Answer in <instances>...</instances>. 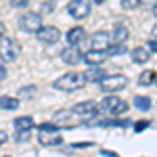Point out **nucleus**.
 <instances>
[{"label": "nucleus", "mask_w": 157, "mask_h": 157, "mask_svg": "<svg viewBox=\"0 0 157 157\" xmlns=\"http://www.w3.org/2000/svg\"><path fill=\"white\" fill-rule=\"evenodd\" d=\"M19 52H21V48L13 38H4V36L0 38V61L11 63L19 57Z\"/></svg>", "instance_id": "nucleus-6"}, {"label": "nucleus", "mask_w": 157, "mask_h": 157, "mask_svg": "<svg viewBox=\"0 0 157 157\" xmlns=\"http://www.w3.org/2000/svg\"><path fill=\"white\" fill-rule=\"evenodd\" d=\"M134 107L138 111H149L151 109V98L149 97H136L134 98Z\"/></svg>", "instance_id": "nucleus-20"}, {"label": "nucleus", "mask_w": 157, "mask_h": 157, "mask_svg": "<svg viewBox=\"0 0 157 157\" xmlns=\"http://www.w3.org/2000/svg\"><path fill=\"white\" fill-rule=\"evenodd\" d=\"M90 46L97 50H107L111 46V36L107 32H97V34L90 36Z\"/></svg>", "instance_id": "nucleus-11"}, {"label": "nucleus", "mask_w": 157, "mask_h": 157, "mask_svg": "<svg viewBox=\"0 0 157 157\" xmlns=\"http://www.w3.org/2000/svg\"><path fill=\"white\" fill-rule=\"evenodd\" d=\"M147 48L151 50V52H157V38H151V40L147 42Z\"/></svg>", "instance_id": "nucleus-28"}, {"label": "nucleus", "mask_w": 157, "mask_h": 157, "mask_svg": "<svg viewBox=\"0 0 157 157\" xmlns=\"http://www.w3.org/2000/svg\"><path fill=\"white\" fill-rule=\"evenodd\" d=\"M13 126H15V130H32V128H36V124H34V117H29V115L17 117V120L13 121Z\"/></svg>", "instance_id": "nucleus-17"}, {"label": "nucleus", "mask_w": 157, "mask_h": 157, "mask_svg": "<svg viewBox=\"0 0 157 157\" xmlns=\"http://www.w3.org/2000/svg\"><path fill=\"white\" fill-rule=\"evenodd\" d=\"M151 34H153V38H157V25L153 27V32H151Z\"/></svg>", "instance_id": "nucleus-34"}, {"label": "nucleus", "mask_w": 157, "mask_h": 157, "mask_svg": "<svg viewBox=\"0 0 157 157\" xmlns=\"http://www.w3.org/2000/svg\"><path fill=\"white\" fill-rule=\"evenodd\" d=\"M124 52H128V46L126 44H117V42H113L107 48V55H111V57H117V55H124Z\"/></svg>", "instance_id": "nucleus-21"}, {"label": "nucleus", "mask_w": 157, "mask_h": 157, "mask_svg": "<svg viewBox=\"0 0 157 157\" xmlns=\"http://www.w3.org/2000/svg\"><path fill=\"white\" fill-rule=\"evenodd\" d=\"M128 36H130L128 27H126V25H121V23H117L115 27H113V36H111V40H113V42H117V44H124V42L128 40Z\"/></svg>", "instance_id": "nucleus-16"}, {"label": "nucleus", "mask_w": 157, "mask_h": 157, "mask_svg": "<svg viewBox=\"0 0 157 157\" xmlns=\"http://www.w3.org/2000/svg\"><path fill=\"white\" fill-rule=\"evenodd\" d=\"M155 82H157V73L153 69H147V71H143L138 75V86H151Z\"/></svg>", "instance_id": "nucleus-18"}, {"label": "nucleus", "mask_w": 157, "mask_h": 157, "mask_svg": "<svg viewBox=\"0 0 157 157\" xmlns=\"http://www.w3.org/2000/svg\"><path fill=\"white\" fill-rule=\"evenodd\" d=\"M36 90H38L36 86H29V88H21L19 94H21V97H32V92H36Z\"/></svg>", "instance_id": "nucleus-26"}, {"label": "nucleus", "mask_w": 157, "mask_h": 157, "mask_svg": "<svg viewBox=\"0 0 157 157\" xmlns=\"http://www.w3.org/2000/svg\"><path fill=\"white\" fill-rule=\"evenodd\" d=\"M103 155H107V157H117V153H111V151H103Z\"/></svg>", "instance_id": "nucleus-33"}, {"label": "nucleus", "mask_w": 157, "mask_h": 157, "mask_svg": "<svg viewBox=\"0 0 157 157\" xmlns=\"http://www.w3.org/2000/svg\"><path fill=\"white\" fill-rule=\"evenodd\" d=\"M98 109H101L103 113L111 115V117H117V115H124V113L128 111V103H126L124 98L113 97V94H111V97H105L103 101H101Z\"/></svg>", "instance_id": "nucleus-3"}, {"label": "nucleus", "mask_w": 157, "mask_h": 157, "mask_svg": "<svg viewBox=\"0 0 157 157\" xmlns=\"http://www.w3.org/2000/svg\"><path fill=\"white\" fill-rule=\"evenodd\" d=\"M17 140H19V143L29 140V130H17Z\"/></svg>", "instance_id": "nucleus-25"}, {"label": "nucleus", "mask_w": 157, "mask_h": 157, "mask_svg": "<svg viewBox=\"0 0 157 157\" xmlns=\"http://www.w3.org/2000/svg\"><path fill=\"white\" fill-rule=\"evenodd\" d=\"M9 2H11V6H15V9H23V6H27L29 0H9Z\"/></svg>", "instance_id": "nucleus-27"}, {"label": "nucleus", "mask_w": 157, "mask_h": 157, "mask_svg": "<svg viewBox=\"0 0 157 157\" xmlns=\"http://www.w3.org/2000/svg\"><path fill=\"white\" fill-rule=\"evenodd\" d=\"M143 4V0H121V6L126 9V11H134V9H138Z\"/></svg>", "instance_id": "nucleus-22"}, {"label": "nucleus", "mask_w": 157, "mask_h": 157, "mask_svg": "<svg viewBox=\"0 0 157 157\" xmlns=\"http://www.w3.org/2000/svg\"><path fill=\"white\" fill-rule=\"evenodd\" d=\"M88 84L84 78V73L80 71H69V73H63L61 78H57L52 82V88L55 90H61V92H75L80 88H84Z\"/></svg>", "instance_id": "nucleus-1"}, {"label": "nucleus", "mask_w": 157, "mask_h": 157, "mask_svg": "<svg viewBox=\"0 0 157 157\" xmlns=\"http://www.w3.org/2000/svg\"><path fill=\"white\" fill-rule=\"evenodd\" d=\"M107 0H94V4H105Z\"/></svg>", "instance_id": "nucleus-35"}, {"label": "nucleus", "mask_w": 157, "mask_h": 157, "mask_svg": "<svg viewBox=\"0 0 157 157\" xmlns=\"http://www.w3.org/2000/svg\"><path fill=\"white\" fill-rule=\"evenodd\" d=\"M61 61L67 63V65H78V63H84V52L80 50V46H65L61 50Z\"/></svg>", "instance_id": "nucleus-10"}, {"label": "nucleus", "mask_w": 157, "mask_h": 157, "mask_svg": "<svg viewBox=\"0 0 157 157\" xmlns=\"http://www.w3.org/2000/svg\"><path fill=\"white\" fill-rule=\"evenodd\" d=\"M40 27H42V15L40 13L27 11L19 17V29L25 32V34H36Z\"/></svg>", "instance_id": "nucleus-5"}, {"label": "nucleus", "mask_w": 157, "mask_h": 157, "mask_svg": "<svg viewBox=\"0 0 157 157\" xmlns=\"http://www.w3.org/2000/svg\"><path fill=\"white\" fill-rule=\"evenodd\" d=\"M98 86H101V90H103V92L113 94V92H120V90H124V88L128 86V78H126V75H121V73L105 75V78L98 82Z\"/></svg>", "instance_id": "nucleus-4"}, {"label": "nucleus", "mask_w": 157, "mask_h": 157, "mask_svg": "<svg viewBox=\"0 0 157 157\" xmlns=\"http://www.w3.org/2000/svg\"><path fill=\"white\" fill-rule=\"evenodd\" d=\"M17 107H19V98H15V97H0V109L15 111Z\"/></svg>", "instance_id": "nucleus-19"}, {"label": "nucleus", "mask_w": 157, "mask_h": 157, "mask_svg": "<svg viewBox=\"0 0 157 157\" xmlns=\"http://www.w3.org/2000/svg\"><path fill=\"white\" fill-rule=\"evenodd\" d=\"M38 140H40V145L44 147H59L63 145V136H61V130L59 126H55V124H40L38 126Z\"/></svg>", "instance_id": "nucleus-2"}, {"label": "nucleus", "mask_w": 157, "mask_h": 157, "mask_svg": "<svg viewBox=\"0 0 157 157\" xmlns=\"http://www.w3.org/2000/svg\"><path fill=\"white\" fill-rule=\"evenodd\" d=\"M132 63H136V65H145L147 61L151 59V50L147 48V46H138V48L132 50Z\"/></svg>", "instance_id": "nucleus-15"}, {"label": "nucleus", "mask_w": 157, "mask_h": 157, "mask_svg": "<svg viewBox=\"0 0 157 157\" xmlns=\"http://www.w3.org/2000/svg\"><path fill=\"white\" fill-rule=\"evenodd\" d=\"M84 38H86V29H84V27H71V29L67 32V44L80 46Z\"/></svg>", "instance_id": "nucleus-14"}, {"label": "nucleus", "mask_w": 157, "mask_h": 157, "mask_svg": "<svg viewBox=\"0 0 157 157\" xmlns=\"http://www.w3.org/2000/svg\"><path fill=\"white\" fill-rule=\"evenodd\" d=\"M155 84H157V82H155Z\"/></svg>", "instance_id": "nucleus-38"}, {"label": "nucleus", "mask_w": 157, "mask_h": 157, "mask_svg": "<svg viewBox=\"0 0 157 157\" xmlns=\"http://www.w3.org/2000/svg\"><path fill=\"white\" fill-rule=\"evenodd\" d=\"M107 50H97V48H90L88 52H84V63L88 65H103L107 61Z\"/></svg>", "instance_id": "nucleus-12"}, {"label": "nucleus", "mask_w": 157, "mask_h": 157, "mask_svg": "<svg viewBox=\"0 0 157 157\" xmlns=\"http://www.w3.org/2000/svg\"><path fill=\"white\" fill-rule=\"evenodd\" d=\"M153 15H155V17H157V4H155V6H153Z\"/></svg>", "instance_id": "nucleus-36"}, {"label": "nucleus", "mask_w": 157, "mask_h": 157, "mask_svg": "<svg viewBox=\"0 0 157 157\" xmlns=\"http://www.w3.org/2000/svg\"><path fill=\"white\" fill-rule=\"evenodd\" d=\"M0 157H11V155H0Z\"/></svg>", "instance_id": "nucleus-37"}, {"label": "nucleus", "mask_w": 157, "mask_h": 157, "mask_svg": "<svg viewBox=\"0 0 157 157\" xmlns=\"http://www.w3.org/2000/svg\"><path fill=\"white\" fill-rule=\"evenodd\" d=\"M105 75H107V71H105L101 65H90V67H88V69L84 71L86 82H101Z\"/></svg>", "instance_id": "nucleus-13"}, {"label": "nucleus", "mask_w": 157, "mask_h": 157, "mask_svg": "<svg viewBox=\"0 0 157 157\" xmlns=\"http://www.w3.org/2000/svg\"><path fill=\"white\" fill-rule=\"evenodd\" d=\"M36 38L42 42V44L50 46V44H57V42L61 40V32L55 27V25H42V27L36 32Z\"/></svg>", "instance_id": "nucleus-9"}, {"label": "nucleus", "mask_w": 157, "mask_h": 157, "mask_svg": "<svg viewBox=\"0 0 157 157\" xmlns=\"http://www.w3.org/2000/svg\"><path fill=\"white\" fill-rule=\"evenodd\" d=\"M9 140V132H4V130H0V145H4Z\"/></svg>", "instance_id": "nucleus-29"}, {"label": "nucleus", "mask_w": 157, "mask_h": 157, "mask_svg": "<svg viewBox=\"0 0 157 157\" xmlns=\"http://www.w3.org/2000/svg\"><path fill=\"white\" fill-rule=\"evenodd\" d=\"M0 80H6V67L0 65Z\"/></svg>", "instance_id": "nucleus-31"}, {"label": "nucleus", "mask_w": 157, "mask_h": 157, "mask_svg": "<svg viewBox=\"0 0 157 157\" xmlns=\"http://www.w3.org/2000/svg\"><path fill=\"white\" fill-rule=\"evenodd\" d=\"M73 113V117H80V120H90V117H97L98 113V105L94 101H84V103H78V105H73L69 109Z\"/></svg>", "instance_id": "nucleus-7"}, {"label": "nucleus", "mask_w": 157, "mask_h": 157, "mask_svg": "<svg viewBox=\"0 0 157 157\" xmlns=\"http://www.w3.org/2000/svg\"><path fill=\"white\" fill-rule=\"evenodd\" d=\"M73 149H84V147H90V143H73Z\"/></svg>", "instance_id": "nucleus-30"}, {"label": "nucleus", "mask_w": 157, "mask_h": 157, "mask_svg": "<svg viewBox=\"0 0 157 157\" xmlns=\"http://www.w3.org/2000/svg\"><path fill=\"white\" fill-rule=\"evenodd\" d=\"M149 126H151V121H149V120L136 121V124H134V132H143V130H145V128H149Z\"/></svg>", "instance_id": "nucleus-23"}, {"label": "nucleus", "mask_w": 157, "mask_h": 157, "mask_svg": "<svg viewBox=\"0 0 157 157\" xmlns=\"http://www.w3.org/2000/svg\"><path fill=\"white\" fill-rule=\"evenodd\" d=\"M4 32H6V27H4V23H2V21H0V38L4 36Z\"/></svg>", "instance_id": "nucleus-32"}, {"label": "nucleus", "mask_w": 157, "mask_h": 157, "mask_svg": "<svg viewBox=\"0 0 157 157\" xmlns=\"http://www.w3.org/2000/svg\"><path fill=\"white\" fill-rule=\"evenodd\" d=\"M90 11H92L90 0H71V2L67 4V13L71 15L73 19H78V21L90 17Z\"/></svg>", "instance_id": "nucleus-8"}, {"label": "nucleus", "mask_w": 157, "mask_h": 157, "mask_svg": "<svg viewBox=\"0 0 157 157\" xmlns=\"http://www.w3.org/2000/svg\"><path fill=\"white\" fill-rule=\"evenodd\" d=\"M52 9H55V0H46V2H42V9H40V11L42 13H52Z\"/></svg>", "instance_id": "nucleus-24"}]
</instances>
